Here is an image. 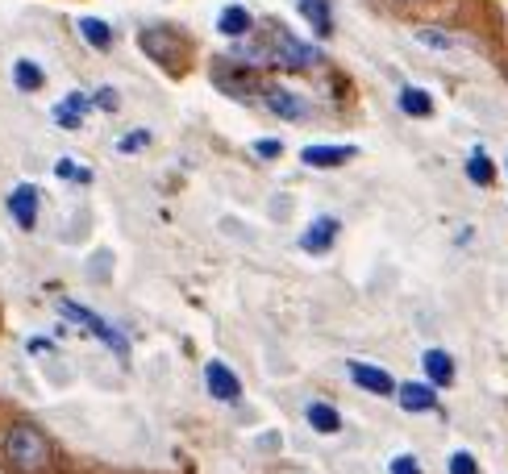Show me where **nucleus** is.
I'll return each instance as SVG.
<instances>
[{
  "instance_id": "obj_18",
  "label": "nucleus",
  "mask_w": 508,
  "mask_h": 474,
  "mask_svg": "<svg viewBox=\"0 0 508 474\" xmlns=\"http://www.w3.org/2000/svg\"><path fill=\"white\" fill-rule=\"evenodd\" d=\"M42 80H46V75H42V67L34 63V58H17L13 63V83L21 88V92H38Z\"/></svg>"
},
{
  "instance_id": "obj_5",
  "label": "nucleus",
  "mask_w": 508,
  "mask_h": 474,
  "mask_svg": "<svg viewBox=\"0 0 508 474\" xmlns=\"http://www.w3.org/2000/svg\"><path fill=\"white\" fill-rule=\"evenodd\" d=\"M205 387L217 404H238L242 400V379L225 362H208L205 366Z\"/></svg>"
},
{
  "instance_id": "obj_24",
  "label": "nucleus",
  "mask_w": 508,
  "mask_h": 474,
  "mask_svg": "<svg viewBox=\"0 0 508 474\" xmlns=\"http://www.w3.org/2000/svg\"><path fill=\"white\" fill-rule=\"evenodd\" d=\"M387 470H392V474H426V470H421V462L412 458V454H396Z\"/></svg>"
},
{
  "instance_id": "obj_8",
  "label": "nucleus",
  "mask_w": 508,
  "mask_h": 474,
  "mask_svg": "<svg viewBox=\"0 0 508 474\" xmlns=\"http://www.w3.org/2000/svg\"><path fill=\"white\" fill-rule=\"evenodd\" d=\"M338 229H342L338 217H317L313 225L301 233V250H304V254H325V250L338 242Z\"/></svg>"
},
{
  "instance_id": "obj_22",
  "label": "nucleus",
  "mask_w": 508,
  "mask_h": 474,
  "mask_svg": "<svg viewBox=\"0 0 508 474\" xmlns=\"http://www.w3.org/2000/svg\"><path fill=\"white\" fill-rule=\"evenodd\" d=\"M142 146H151V129H134V134H125L121 142H117L121 154H134V150H142Z\"/></svg>"
},
{
  "instance_id": "obj_25",
  "label": "nucleus",
  "mask_w": 508,
  "mask_h": 474,
  "mask_svg": "<svg viewBox=\"0 0 508 474\" xmlns=\"http://www.w3.org/2000/svg\"><path fill=\"white\" fill-rule=\"evenodd\" d=\"M92 105H97V109H105V113H117V105H121V96H117V88H100Z\"/></svg>"
},
{
  "instance_id": "obj_27",
  "label": "nucleus",
  "mask_w": 508,
  "mask_h": 474,
  "mask_svg": "<svg viewBox=\"0 0 508 474\" xmlns=\"http://www.w3.org/2000/svg\"><path fill=\"white\" fill-rule=\"evenodd\" d=\"M254 154H259V159H279V154H284V142L262 137V142H254Z\"/></svg>"
},
{
  "instance_id": "obj_15",
  "label": "nucleus",
  "mask_w": 508,
  "mask_h": 474,
  "mask_svg": "<svg viewBox=\"0 0 508 474\" xmlns=\"http://www.w3.org/2000/svg\"><path fill=\"white\" fill-rule=\"evenodd\" d=\"M301 13H304V21L317 29V38H330L333 34V17H330V4H325V0H301Z\"/></svg>"
},
{
  "instance_id": "obj_28",
  "label": "nucleus",
  "mask_w": 508,
  "mask_h": 474,
  "mask_svg": "<svg viewBox=\"0 0 508 474\" xmlns=\"http://www.w3.org/2000/svg\"><path fill=\"white\" fill-rule=\"evenodd\" d=\"M404 4H412V0H404Z\"/></svg>"
},
{
  "instance_id": "obj_12",
  "label": "nucleus",
  "mask_w": 508,
  "mask_h": 474,
  "mask_svg": "<svg viewBox=\"0 0 508 474\" xmlns=\"http://www.w3.org/2000/svg\"><path fill=\"white\" fill-rule=\"evenodd\" d=\"M304 420H309V429H317V433H342V416H338V408L325 404V400H313V404L304 408Z\"/></svg>"
},
{
  "instance_id": "obj_7",
  "label": "nucleus",
  "mask_w": 508,
  "mask_h": 474,
  "mask_svg": "<svg viewBox=\"0 0 508 474\" xmlns=\"http://www.w3.org/2000/svg\"><path fill=\"white\" fill-rule=\"evenodd\" d=\"M9 213H13V221L21 229H34L38 225V188L34 183H17L9 191Z\"/></svg>"
},
{
  "instance_id": "obj_6",
  "label": "nucleus",
  "mask_w": 508,
  "mask_h": 474,
  "mask_svg": "<svg viewBox=\"0 0 508 474\" xmlns=\"http://www.w3.org/2000/svg\"><path fill=\"white\" fill-rule=\"evenodd\" d=\"M350 379H355V387H363V392H371V395H396V387H400L384 366H371V362H350Z\"/></svg>"
},
{
  "instance_id": "obj_14",
  "label": "nucleus",
  "mask_w": 508,
  "mask_h": 474,
  "mask_svg": "<svg viewBox=\"0 0 508 474\" xmlns=\"http://www.w3.org/2000/svg\"><path fill=\"white\" fill-rule=\"evenodd\" d=\"M88 109H97V105H92V96L71 92L63 105H55V121L63 125V129H80V113H88Z\"/></svg>"
},
{
  "instance_id": "obj_19",
  "label": "nucleus",
  "mask_w": 508,
  "mask_h": 474,
  "mask_svg": "<svg viewBox=\"0 0 508 474\" xmlns=\"http://www.w3.org/2000/svg\"><path fill=\"white\" fill-rule=\"evenodd\" d=\"M80 38L92 42L97 51H109V46H113V29L105 26L100 17H83V21H80Z\"/></svg>"
},
{
  "instance_id": "obj_10",
  "label": "nucleus",
  "mask_w": 508,
  "mask_h": 474,
  "mask_svg": "<svg viewBox=\"0 0 508 474\" xmlns=\"http://www.w3.org/2000/svg\"><path fill=\"white\" fill-rule=\"evenodd\" d=\"M262 105H267V109H271L275 117H284V121H301L304 113H309V105H304L301 96L288 92V88H279V83L262 92Z\"/></svg>"
},
{
  "instance_id": "obj_2",
  "label": "nucleus",
  "mask_w": 508,
  "mask_h": 474,
  "mask_svg": "<svg viewBox=\"0 0 508 474\" xmlns=\"http://www.w3.org/2000/svg\"><path fill=\"white\" fill-rule=\"evenodd\" d=\"M59 312H63L67 321H75L80 329H88L97 341H105V346H109V350L117 354L121 362H129V341H125L121 329H113L105 316H97L92 308H83V304H75V299H59Z\"/></svg>"
},
{
  "instance_id": "obj_1",
  "label": "nucleus",
  "mask_w": 508,
  "mask_h": 474,
  "mask_svg": "<svg viewBox=\"0 0 508 474\" xmlns=\"http://www.w3.org/2000/svg\"><path fill=\"white\" fill-rule=\"evenodd\" d=\"M0 454H4V462H9L17 474H42L51 466V441H46V433H42L38 424H29V420H17V424L4 429Z\"/></svg>"
},
{
  "instance_id": "obj_13",
  "label": "nucleus",
  "mask_w": 508,
  "mask_h": 474,
  "mask_svg": "<svg viewBox=\"0 0 508 474\" xmlns=\"http://www.w3.org/2000/svg\"><path fill=\"white\" fill-rule=\"evenodd\" d=\"M421 366H426V379L434 383V387H450L454 383V358L446 350H426Z\"/></svg>"
},
{
  "instance_id": "obj_9",
  "label": "nucleus",
  "mask_w": 508,
  "mask_h": 474,
  "mask_svg": "<svg viewBox=\"0 0 508 474\" xmlns=\"http://www.w3.org/2000/svg\"><path fill=\"white\" fill-rule=\"evenodd\" d=\"M358 150L355 146H304L301 150V163L313 167V171H333V167L350 163Z\"/></svg>"
},
{
  "instance_id": "obj_26",
  "label": "nucleus",
  "mask_w": 508,
  "mask_h": 474,
  "mask_svg": "<svg viewBox=\"0 0 508 474\" xmlns=\"http://www.w3.org/2000/svg\"><path fill=\"white\" fill-rule=\"evenodd\" d=\"M417 38L426 42V46H434V51H450V38L438 34V29H417Z\"/></svg>"
},
{
  "instance_id": "obj_4",
  "label": "nucleus",
  "mask_w": 508,
  "mask_h": 474,
  "mask_svg": "<svg viewBox=\"0 0 508 474\" xmlns=\"http://www.w3.org/2000/svg\"><path fill=\"white\" fill-rule=\"evenodd\" d=\"M137 46H142L154 63H163V67H171V71H176L179 58H184V38L171 34V29H163V26H159V29H142V34H137Z\"/></svg>"
},
{
  "instance_id": "obj_23",
  "label": "nucleus",
  "mask_w": 508,
  "mask_h": 474,
  "mask_svg": "<svg viewBox=\"0 0 508 474\" xmlns=\"http://www.w3.org/2000/svg\"><path fill=\"white\" fill-rule=\"evenodd\" d=\"M55 171H59L63 179H75V183H92V171H88V167H75L71 159H63V163H59Z\"/></svg>"
},
{
  "instance_id": "obj_21",
  "label": "nucleus",
  "mask_w": 508,
  "mask_h": 474,
  "mask_svg": "<svg viewBox=\"0 0 508 474\" xmlns=\"http://www.w3.org/2000/svg\"><path fill=\"white\" fill-rule=\"evenodd\" d=\"M446 474H480V462L471 458L467 449H458V454H450V462H446Z\"/></svg>"
},
{
  "instance_id": "obj_17",
  "label": "nucleus",
  "mask_w": 508,
  "mask_h": 474,
  "mask_svg": "<svg viewBox=\"0 0 508 474\" xmlns=\"http://www.w3.org/2000/svg\"><path fill=\"white\" fill-rule=\"evenodd\" d=\"M400 113L429 117V113H434V96H429L426 88H400Z\"/></svg>"
},
{
  "instance_id": "obj_3",
  "label": "nucleus",
  "mask_w": 508,
  "mask_h": 474,
  "mask_svg": "<svg viewBox=\"0 0 508 474\" xmlns=\"http://www.w3.org/2000/svg\"><path fill=\"white\" fill-rule=\"evenodd\" d=\"M321 63V51L309 42L292 38L288 29H275L271 34V67H292V71H309Z\"/></svg>"
},
{
  "instance_id": "obj_16",
  "label": "nucleus",
  "mask_w": 508,
  "mask_h": 474,
  "mask_svg": "<svg viewBox=\"0 0 508 474\" xmlns=\"http://www.w3.org/2000/svg\"><path fill=\"white\" fill-rule=\"evenodd\" d=\"M250 26H254V21H250V13L242 9V4H230V9L221 13V21H217V29L225 34V38H246Z\"/></svg>"
},
{
  "instance_id": "obj_20",
  "label": "nucleus",
  "mask_w": 508,
  "mask_h": 474,
  "mask_svg": "<svg viewBox=\"0 0 508 474\" xmlns=\"http://www.w3.org/2000/svg\"><path fill=\"white\" fill-rule=\"evenodd\" d=\"M467 179L471 183H480V188H488L496 179V167H492V159L483 154V150H471V159H467Z\"/></svg>"
},
{
  "instance_id": "obj_11",
  "label": "nucleus",
  "mask_w": 508,
  "mask_h": 474,
  "mask_svg": "<svg viewBox=\"0 0 508 474\" xmlns=\"http://www.w3.org/2000/svg\"><path fill=\"white\" fill-rule=\"evenodd\" d=\"M396 400L404 412H434L438 408V387L434 383H400Z\"/></svg>"
}]
</instances>
